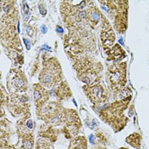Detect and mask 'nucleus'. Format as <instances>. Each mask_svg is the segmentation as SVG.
<instances>
[{
  "instance_id": "nucleus-1",
  "label": "nucleus",
  "mask_w": 149,
  "mask_h": 149,
  "mask_svg": "<svg viewBox=\"0 0 149 149\" xmlns=\"http://www.w3.org/2000/svg\"><path fill=\"white\" fill-rule=\"evenodd\" d=\"M130 97L122 101H117L110 104L101 113V118L113 128L115 131L122 130L126 125L127 118L124 116V111L130 102Z\"/></svg>"
},
{
  "instance_id": "nucleus-2",
  "label": "nucleus",
  "mask_w": 149,
  "mask_h": 149,
  "mask_svg": "<svg viewBox=\"0 0 149 149\" xmlns=\"http://www.w3.org/2000/svg\"><path fill=\"white\" fill-rule=\"evenodd\" d=\"M107 82L110 88L115 92L124 89L126 84V63H117L107 70Z\"/></svg>"
},
{
  "instance_id": "nucleus-3",
  "label": "nucleus",
  "mask_w": 149,
  "mask_h": 149,
  "mask_svg": "<svg viewBox=\"0 0 149 149\" xmlns=\"http://www.w3.org/2000/svg\"><path fill=\"white\" fill-rule=\"evenodd\" d=\"M61 75L60 66L56 59H51L48 61L47 67L41 72L39 75V80L42 84L47 88H52L57 84Z\"/></svg>"
},
{
  "instance_id": "nucleus-4",
  "label": "nucleus",
  "mask_w": 149,
  "mask_h": 149,
  "mask_svg": "<svg viewBox=\"0 0 149 149\" xmlns=\"http://www.w3.org/2000/svg\"><path fill=\"white\" fill-rule=\"evenodd\" d=\"M88 88L87 90L84 89V91L87 93V95L91 99L92 102L94 103H102L107 101L108 95L106 90L101 84H95Z\"/></svg>"
},
{
  "instance_id": "nucleus-5",
  "label": "nucleus",
  "mask_w": 149,
  "mask_h": 149,
  "mask_svg": "<svg viewBox=\"0 0 149 149\" xmlns=\"http://www.w3.org/2000/svg\"><path fill=\"white\" fill-rule=\"evenodd\" d=\"M9 86L10 88H13L15 91H24L27 89L26 80L22 74H20L19 72L15 74L12 77L11 80L9 81Z\"/></svg>"
},
{
  "instance_id": "nucleus-6",
  "label": "nucleus",
  "mask_w": 149,
  "mask_h": 149,
  "mask_svg": "<svg viewBox=\"0 0 149 149\" xmlns=\"http://www.w3.org/2000/svg\"><path fill=\"white\" fill-rule=\"evenodd\" d=\"M34 100L36 104L38 105V107L45 103L48 99V93L46 91L38 84L34 85Z\"/></svg>"
},
{
  "instance_id": "nucleus-7",
  "label": "nucleus",
  "mask_w": 149,
  "mask_h": 149,
  "mask_svg": "<svg viewBox=\"0 0 149 149\" xmlns=\"http://www.w3.org/2000/svg\"><path fill=\"white\" fill-rule=\"evenodd\" d=\"M107 55H108L109 60L115 61H121L122 59L125 57V52L123 50V49L118 45H115L111 49L108 48V54Z\"/></svg>"
},
{
  "instance_id": "nucleus-8",
  "label": "nucleus",
  "mask_w": 149,
  "mask_h": 149,
  "mask_svg": "<svg viewBox=\"0 0 149 149\" xmlns=\"http://www.w3.org/2000/svg\"><path fill=\"white\" fill-rule=\"evenodd\" d=\"M101 18H102V15L100 14V12L98 11L96 9L93 8V9H91L89 12L87 13V22L88 23L93 26L95 27V26L97 24L98 22H100L101 21Z\"/></svg>"
},
{
  "instance_id": "nucleus-9",
  "label": "nucleus",
  "mask_w": 149,
  "mask_h": 149,
  "mask_svg": "<svg viewBox=\"0 0 149 149\" xmlns=\"http://www.w3.org/2000/svg\"><path fill=\"white\" fill-rule=\"evenodd\" d=\"M141 136L137 133H134L126 138L127 143H129L133 148L136 149L141 148Z\"/></svg>"
},
{
  "instance_id": "nucleus-10",
  "label": "nucleus",
  "mask_w": 149,
  "mask_h": 149,
  "mask_svg": "<svg viewBox=\"0 0 149 149\" xmlns=\"http://www.w3.org/2000/svg\"><path fill=\"white\" fill-rule=\"evenodd\" d=\"M69 149H87L85 138L82 137V136L75 138L71 142V145H70Z\"/></svg>"
},
{
  "instance_id": "nucleus-11",
  "label": "nucleus",
  "mask_w": 149,
  "mask_h": 149,
  "mask_svg": "<svg viewBox=\"0 0 149 149\" xmlns=\"http://www.w3.org/2000/svg\"><path fill=\"white\" fill-rule=\"evenodd\" d=\"M23 149H33V142H32V137H26L23 140Z\"/></svg>"
},
{
  "instance_id": "nucleus-12",
  "label": "nucleus",
  "mask_w": 149,
  "mask_h": 149,
  "mask_svg": "<svg viewBox=\"0 0 149 149\" xmlns=\"http://www.w3.org/2000/svg\"><path fill=\"white\" fill-rule=\"evenodd\" d=\"M37 149H52L50 148V145L47 143L46 141H38V145H37Z\"/></svg>"
},
{
  "instance_id": "nucleus-13",
  "label": "nucleus",
  "mask_w": 149,
  "mask_h": 149,
  "mask_svg": "<svg viewBox=\"0 0 149 149\" xmlns=\"http://www.w3.org/2000/svg\"><path fill=\"white\" fill-rule=\"evenodd\" d=\"M26 126L27 127L29 130L33 129V122L32 120H28V121L26 122Z\"/></svg>"
},
{
  "instance_id": "nucleus-14",
  "label": "nucleus",
  "mask_w": 149,
  "mask_h": 149,
  "mask_svg": "<svg viewBox=\"0 0 149 149\" xmlns=\"http://www.w3.org/2000/svg\"><path fill=\"white\" fill-rule=\"evenodd\" d=\"M39 10H40V13L43 15H46V10L43 7V5H39Z\"/></svg>"
},
{
  "instance_id": "nucleus-15",
  "label": "nucleus",
  "mask_w": 149,
  "mask_h": 149,
  "mask_svg": "<svg viewBox=\"0 0 149 149\" xmlns=\"http://www.w3.org/2000/svg\"><path fill=\"white\" fill-rule=\"evenodd\" d=\"M24 42H25V45L27 47V49H30V47H31V45H30V41L28 39H24Z\"/></svg>"
},
{
  "instance_id": "nucleus-16",
  "label": "nucleus",
  "mask_w": 149,
  "mask_h": 149,
  "mask_svg": "<svg viewBox=\"0 0 149 149\" xmlns=\"http://www.w3.org/2000/svg\"><path fill=\"white\" fill-rule=\"evenodd\" d=\"M89 140H90V142H91L92 144H94L95 143V136H94V135H91L90 137H89Z\"/></svg>"
},
{
  "instance_id": "nucleus-17",
  "label": "nucleus",
  "mask_w": 149,
  "mask_h": 149,
  "mask_svg": "<svg viewBox=\"0 0 149 149\" xmlns=\"http://www.w3.org/2000/svg\"><path fill=\"white\" fill-rule=\"evenodd\" d=\"M41 30H42V33H47V28H46V26H45V25H43V26H42Z\"/></svg>"
},
{
  "instance_id": "nucleus-18",
  "label": "nucleus",
  "mask_w": 149,
  "mask_h": 149,
  "mask_svg": "<svg viewBox=\"0 0 149 149\" xmlns=\"http://www.w3.org/2000/svg\"><path fill=\"white\" fill-rule=\"evenodd\" d=\"M56 31H57L58 33H63V29H62V27H61V26H57V28H56Z\"/></svg>"
},
{
  "instance_id": "nucleus-19",
  "label": "nucleus",
  "mask_w": 149,
  "mask_h": 149,
  "mask_svg": "<svg viewBox=\"0 0 149 149\" xmlns=\"http://www.w3.org/2000/svg\"><path fill=\"white\" fill-rule=\"evenodd\" d=\"M119 42H120L122 45H124V42H123V39H122V38H120V39H119Z\"/></svg>"
},
{
  "instance_id": "nucleus-20",
  "label": "nucleus",
  "mask_w": 149,
  "mask_h": 149,
  "mask_svg": "<svg viewBox=\"0 0 149 149\" xmlns=\"http://www.w3.org/2000/svg\"><path fill=\"white\" fill-rule=\"evenodd\" d=\"M119 149H127V148H119Z\"/></svg>"
}]
</instances>
